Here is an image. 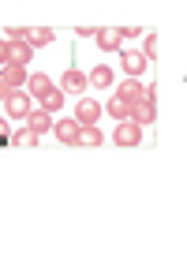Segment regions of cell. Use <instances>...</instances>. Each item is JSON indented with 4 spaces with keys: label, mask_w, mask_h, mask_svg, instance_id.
Wrapping results in <instances>:
<instances>
[{
    "label": "cell",
    "mask_w": 187,
    "mask_h": 262,
    "mask_svg": "<svg viewBox=\"0 0 187 262\" xmlns=\"http://www.w3.org/2000/svg\"><path fill=\"white\" fill-rule=\"evenodd\" d=\"M143 131L146 127H138L135 120H120L112 127V142L116 146H138V142H143Z\"/></svg>",
    "instance_id": "7a4b0ae2"
},
{
    "label": "cell",
    "mask_w": 187,
    "mask_h": 262,
    "mask_svg": "<svg viewBox=\"0 0 187 262\" xmlns=\"http://www.w3.org/2000/svg\"><path fill=\"white\" fill-rule=\"evenodd\" d=\"M38 109H45L49 116H53V113H60V109H64V90H60V86H53L49 94H41V98H38Z\"/></svg>",
    "instance_id": "5bb4252c"
},
{
    "label": "cell",
    "mask_w": 187,
    "mask_h": 262,
    "mask_svg": "<svg viewBox=\"0 0 187 262\" xmlns=\"http://www.w3.org/2000/svg\"><path fill=\"white\" fill-rule=\"evenodd\" d=\"M105 109H109V116H112L116 124H120V120H131V105H127V101H120V98H112L109 105H105Z\"/></svg>",
    "instance_id": "2e32d148"
},
{
    "label": "cell",
    "mask_w": 187,
    "mask_h": 262,
    "mask_svg": "<svg viewBox=\"0 0 187 262\" xmlns=\"http://www.w3.org/2000/svg\"><path fill=\"white\" fill-rule=\"evenodd\" d=\"M86 71H79V68H67L64 71V79H60V90L64 94H86Z\"/></svg>",
    "instance_id": "8992f818"
},
{
    "label": "cell",
    "mask_w": 187,
    "mask_h": 262,
    "mask_svg": "<svg viewBox=\"0 0 187 262\" xmlns=\"http://www.w3.org/2000/svg\"><path fill=\"white\" fill-rule=\"evenodd\" d=\"M143 94H146V86H143L138 79H124V82H120V90H116V98L127 101V105H135L138 98H143Z\"/></svg>",
    "instance_id": "7c38bea8"
},
{
    "label": "cell",
    "mask_w": 187,
    "mask_h": 262,
    "mask_svg": "<svg viewBox=\"0 0 187 262\" xmlns=\"http://www.w3.org/2000/svg\"><path fill=\"white\" fill-rule=\"evenodd\" d=\"M75 34H79V38H94V34H98V27H79Z\"/></svg>",
    "instance_id": "ffe728a7"
},
{
    "label": "cell",
    "mask_w": 187,
    "mask_h": 262,
    "mask_svg": "<svg viewBox=\"0 0 187 262\" xmlns=\"http://www.w3.org/2000/svg\"><path fill=\"white\" fill-rule=\"evenodd\" d=\"M101 113H105V105H101V101L83 98V101H79V109H75V120H79V127H90V124H98V120H101Z\"/></svg>",
    "instance_id": "3957f363"
},
{
    "label": "cell",
    "mask_w": 187,
    "mask_h": 262,
    "mask_svg": "<svg viewBox=\"0 0 187 262\" xmlns=\"http://www.w3.org/2000/svg\"><path fill=\"white\" fill-rule=\"evenodd\" d=\"M4 109H8V116H15V120H27L30 109H38V105H34V98L27 90H11L4 98Z\"/></svg>",
    "instance_id": "6da1fadb"
},
{
    "label": "cell",
    "mask_w": 187,
    "mask_h": 262,
    "mask_svg": "<svg viewBox=\"0 0 187 262\" xmlns=\"http://www.w3.org/2000/svg\"><path fill=\"white\" fill-rule=\"evenodd\" d=\"M138 53H143L146 60H154V56H157V34H154V30L143 34V49H138Z\"/></svg>",
    "instance_id": "e0dca14e"
},
{
    "label": "cell",
    "mask_w": 187,
    "mask_h": 262,
    "mask_svg": "<svg viewBox=\"0 0 187 262\" xmlns=\"http://www.w3.org/2000/svg\"><path fill=\"white\" fill-rule=\"evenodd\" d=\"M86 82H90V86H98V90H112L116 86V71L109 64H94L90 75H86Z\"/></svg>",
    "instance_id": "5b68a950"
},
{
    "label": "cell",
    "mask_w": 187,
    "mask_h": 262,
    "mask_svg": "<svg viewBox=\"0 0 187 262\" xmlns=\"http://www.w3.org/2000/svg\"><path fill=\"white\" fill-rule=\"evenodd\" d=\"M49 90H53V79L45 75V71H30V75H27V94L34 101H38L41 94H49Z\"/></svg>",
    "instance_id": "ba28073f"
},
{
    "label": "cell",
    "mask_w": 187,
    "mask_h": 262,
    "mask_svg": "<svg viewBox=\"0 0 187 262\" xmlns=\"http://www.w3.org/2000/svg\"><path fill=\"white\" fill-rule=\"evenodd\" d=\"M105 135L98 131V124H90V127H79V139H75V146H101Z\"/></svg>",
    "instance_id": "9a60e30c"
},
{
    "label": "cell",
    "mask_w": 187,
    "mask_h": 262,
    "mask_svg": "<svg viewBox=\"0 0 187 262\" xmlns=\"http://www.w3.org/2000/svg\"><path fill=\"white\" fill-rule=\"evenodd\" d=\"M27 131H34V135H41V131H53V116L45 109H30L27 116Z\"/></svg>",
    "instance_id": "4fadbf2b"
},
{
    "label": "cell",
    "mask_w": 187,
    "mask_h": 262,
    "mask_svg": "<svg viewBox=\"0 0 187 262\" xmlns=\"http://www.w3.org/2000/svg\"><path fill=\"white\" fill-rule=\"evenodd\" d=\"M30 45V49H45V45H53L56 41V34L49 27H27V38H22Z\"/></svg>",
    "instance_id": "9c48e42d"
},
{
    "label": "cell",
    "mask_w": 187,
    "mask_h": 262,
    "mask_svg": "<svg viewBox=\"0 0 187 262\" xmlns=\"http://www.w3.org/2000/svg\"><path fill=\"white\" fill-rule=\"evenodd\" d=\"M120 30L116 27H101L98 34H94V45H98V49H105V53H120Z\"/></svg>",
    "instance_id": "52a82bcc"
},
{
    "label": "cell",
    "mask_w": 187,
    "mask_h": 262,
    "mask_svg": "<svg viewBox=\"0 0 187 262\" xmlns=\"http://www.w3.org/2000/svg\"><path fill=\"white\" fill-rule=\"evenodd\" d=\"M143 34H146L143 27H124V30H120V38H143Z\"/></svg>",
    "instance_id": "d6986e66"
},
{
    "label": "cell",
    "mask_w": 187,
    "mask_h": 262,
    "mask_svg": "<svg viewBox=\"0 0 187 262\" xmlns=\"http://www.w3.org/2000/svg\"><path fill=\"white\" fill-rule=\"evenodd\" d=\"M120 64H124V71H127V79H138V75H143V71L150 68V60H146L143 53H124V56H120Z\"/></svg>",
    "instance_id": "30bf717a"
},
{
    "label": "cell",
    "mask_w": 187,
    "mask_h": 262,
    "mask_svg": "<svg viewBox=\"0 0 187 262\" xmlns=\"http://www.w3.org/2000/svg\"><path fill=\"white\" fill-rule=\"evenodd\" d=\"M154 116H157V105H154V98H146V94H143V98L131 105V120L138 127H150V124H154Z\"/></svg>",
    "instance_id": "277c9868"
},
{
    "label": "cell",
    "mask_w": 187,
    "mask_h": 262,
    "mask_svg": "<svg viewBox=\"0 0 187 262\" xmlns=\"http://www.w3.org/2000/svg\"><path fill=\"white\" fill-rule=\"evenodd\" d=\"M27 135H30V131H11L8 142H11V146H22V142H27Z\"/></svg>",
    "instance_id": "ac0fdd59"
},
{
    "label": "cell",
    "mask_w": 187,
    "mask_h": 262,
    "mask_svg": "<svg viewBox=\"0 0 187 262\" xmlns=\"http://www.w3.org/2000/svg\"><path fill=\"white\" fill-rule=\"evenodd\" d=\"M53 135L60 139V142H75L79 139V120H67V116L53 120Z\"/></svg>",
    "instance_id": "8fae6325"
}]
</instances>
